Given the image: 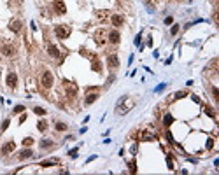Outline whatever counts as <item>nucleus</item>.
Returning a JSON list of instances; mask_svg holds the SVG:
<instances>
[{
	"label": "nucleus",
	"mask_w": 219,
	"mask_h": 175,
	"mask_svg": "<svg viewBox=\"0 0 219 175\" xmlns=\"http://www.w3.org/2000/svg\"><path fill=\"white\" fill-rule=\"evenodd\" d=\"M135 105V102L130 98V96H123L119 102H118V105H116V112L121 114V116H125L126 112H130V109Z\"/></svg>",
	"instance_id": "f257e3e1"
},
{
	"label": "nucleus",
	"mask_w": 219,
	"mask_h": 175,
	"mask_svg": "<svg viewBox=\"0 0 219 175\" xmlns=\"http://www.w3.org/2000/svg\"><path fill=\"white\" fill-rule=\"evenodd\" d=\"M54 33H56L58 39H67L68 35H70V26H67V25H58L56 28H54Z\"/></svg>",
	"instance_id": "f03ea898"
},
{
	"label": "nucleus",
	"mask_w": 219,
	"mask_h": 175,
	"mask_svg": "<svg viewBox=\"0 0 219 175\" xmlns=\"http://www.w3.org/2000/svg\"><path fill=\"white\" fill-rule=\"evenodd\" d=\"M63 88H65V91H67V95L70 96V98L77 95V86H75L74 82H70V81H63Z\"/></svg>",
	"instance_id": "7ed1b4c3"
},
{
	"label": "nucleus",
	"mask_w": 219,
	"mask_h": 175,
	"mask_svg": "<svg viewBox=\"0 0 219 175\" xmlns=\"http://www.w3.org/2000/svg\"><path fill=\"white\" fill-rule=\"evenodd\" d=\"M53 81H54V79H53V74H51L49 70H46L44 74H42V79H40V82H42V86H44V88H47V90H49V88L53 86Z\"/></svg>",
	"instance_id": "20e7f679"
},
{
	"label": "nucleus",
	"mask_w": 219,
	"mask_h": 175,
	"mask_svg": "<svg viewBox=\"0 0 219 175\" xmlns=\"http://www.w3.org/2000/svg\"><path fill=\"white\" fill-rule=\"evenodd\" d=\"M2 53L5 56H14L16 54V47L12 46L11 42H5V44H2Z\"/></svg>",
	"instance_id": "39448f33"
},
{
	"label": "nucleus",
	"mask_w": 219,
	"mask_h": 175,
	"mask_svg": "<svg viewBox=\"0 0 219 175\" xmlns=\"http://www.w3.org/2000/svg\"><path fill=\"white\" fill-rule=\"evenodd\" d=\"M9 28H11V32H14V33H21V28H23L21 19H12L9 23Z\"/></svg>",
	"instance_id": "423d86ee"
},
{
	"label": "nucleus",
	"mask_w": 219,
	"mask_h": 175,
	"mask_svg": "<svg viewBox=\"0 0 219 175\" xmlns=\"http://www.w3.org/2000/svg\"><path fill=\"white\" fill-rule=\"evenodd\" d=\"M107 65L111 67V68H118V67H119V58H118V54H109V56H107Z\"/></svg>",
	"instance_id": "0eeeda50"
},
{
	"label": "nucleus",
	"mask_w": 219,
	"mask_h": 175,
	"mask_svg": "<svg viewBox=\"0 0 219 175\" xmlns=\"http://www.w3.org/2000/svg\"><path fill=\"white\" fill-rule=\"evenodd\" d=\"M54 12L56 14H65L67 12V7H65V4H63V0H54Z\"/></svg>",
	"instance_id": "6e6552de"
},
{
	"label": "nucleus",
	"mask_w": 219,
	"mask_h": 175,
	"mask_svg": "<svg viewBox=\"0 0 219 175\" xmlns=\"http://www.w3.org/2000/svg\"><path fill=\"white\" fill-rule=\"evenodd\" d=\"M16 82H18V75L14 72H9L7 74V86L9 88H16Z\"/></svg>",
	"instance_id": "1a4fd4ad"
},
{
	"label": "nucleus",
	"mask_w": 219,
	"mask_h": 175,
	"mask_svg": "<svg viewBox=\"0 0 219 175\" xmlns=\"http://www.w3.org/2000/svg\"><path fill=\"white\" fill-rule=\"evenodd\" d=\"M140 140L151 142V140H156V137H154V133H153V131H149V130H144L142 133H140Z\"/></svg>",
	"instance_id": "9d476101"
},
{
	"label": "nucleus",
	"mask_w": 219,
	"mask_h": 175,
	"mask_svg": "<svg viewBox=\"0 0 219 175\" xmlns=\"http://www.w3.org/2000/svg\"><path fill=\"white\" fill-rule=\"evenodd\" d=\"M119 40H121V35H119L118 30H112L111 33H109V42H111V44H118Z\"/></svg>",
	"instance_id": "9b49d317"
},
{
	"label": "nucleus",
	"mask_w": 219,
	"mask_h": 175,
	"mask_svg": "<svg viewBox=\"0 0 219 175\" xmlns=\"http://www.w3.org/2000/svg\"><path fill=\"white\" fill-rule=\"evenodd\" d=\"M91 67H93V70L95 72H102V65H100V61H98V58L97 56H91Z\"/></svg>",
	"instance_id": "f8f14e48"
},
{
	"label": "nucleus",
	"mask_w": 219,
	"mask_h": 175,
	"mask_svg": "<svg viewBox=\"0 0 219 175\" xmlns=\"http://www.w3.org/2000/svg\"><path fill=\"white\" fill-rule=\"evenodd\" d=\"M47 53H49L51 56H54V58L60 56V51H58V47L54 46V44H47Z\"/></svg>",
	"instance_id": "ddd939ff"
},
{
	"label": "nucleus",
	"mask_w": 219,
	"mask_h": 175,
	"mask_svg": "<svg viewBox=\"0 0 219 175\" xmlns=\"http://www.w3.org/2000/svg\"><path fill=\"white\" fill-rule=\"evenodd\" d=\"M97 98H98V93H97V91H95V93H88V95H86V100H84V104H86V105H91Z\"/></svg>",
	"instance_id": "4468645a"
},
{
	"label": "nucleus",
	"mask_w": 219,
	"mask_h": 175,
	"mask_svg": "<svg viewBox=\"0 0 219 175\" xmlns=\"http://www.w3.org/2000/svg\"><path fill=\"white\" fill-rule=\"evenodd\" d=\"M14 147H16V145H14V142H7V144L4 145L2 152H4V154H9V152H12V151H14Z\"/></svg>",
	"instance_id": "2eb2a0df"
},
{
	"label": "nucleus",
	"mask_w": 219,
	"mask_h": 175,
	"mask_svg": "<svg viewBox=\"0 0 219 175\" xmlns=\"http://www.w3.org/2000/svg\"><path fill=\"white\" fill-rule=\"evenodd\" d=\"M112 25L114 26H121L123 25V16H121V14H114V16H112Z\"/></svg>",
	"instance_id": "dca6fc26"
},
{
	"label": "nucleus",
	"mask_w": 219,
	"mask_h": 175,
	"mask_svg": "<svg viewBox=\"0 0 219 175\" xmlns=\"http://www.w3.org/2000/svg\"><path fill=\"white\" fill-rule=\"evenodd\" d=\"M33 156V152L30 151V149H25V151H21V154L18 156L19 159H28V158H32Z\"/></svg>",
	"instance_id": "f3484780"
},
{
	"label": "nucleus",
	"mask_w": 219,
	"mask_h": 175,
	"mask_svg": "<svg viewBox=\"0 0 219 175\" xmlns=\"http://www.w3.org/2000/svg\"><path fill=\"white\" fill-rule=\"evenodd\" d=\"M103 37H105V32L103 30H98L97 33H95V40H97L98 44H103Z\"/></svg>",
	"instance_id": "a211bd4d"
},
{
	"label": "nucleus",
	"mask_w": 219,
	"mask_h": 175,
	"mask_svg": "<svg viewBox=\"0 0 219 175\" xmlns=\"http://www.w3.org/2000/svg\"><path fill=\"white\" fill-rule=\"evenodd\" d=\"M58 163H60L58 159H46V161L40 163V166H53V165H58Z\"/></svg>",
	"instance_id": "6ab92c4d"
},
{
	"label": "nucleus",
	"mask_w": 219,
	"mask_h": 175,
	"mask_svg": "<svg viewBox=\"0 0 219 175\" xmlns=\"http://www.w3.org/2000/svg\"><path fill=\"white\" fill-rule=\"evenodd\" d=\"M172 121H174V118H172L170 114H167L165 118H163V123H165V126H170V124H172Z\"/></svg>",
	"instance_id": "aec40b11"
},
{
	"label": "nucleus",
	"mask_w": 219,
	"mask_h": 175,
	"mask_svg": "<svg viewBox=\"0 0 219 175\" xmlns=\"http://www.w3.org/2000/svg\"><path fill=\"white\" fill-rule=\"evenodd\" d=\"M40 147H42V149H49V147H53V142H49V140H42V142H40Z\"/></svg>",
	"instance_id": "412c9836"
},
{
	"label": "nucleus",
	"mask_w": 219,
	"mask_h": 175,
	"mask_svg": "<svg viewBox=\"0 0 219 175\" xmlns=\"http://www.w3.org/2000/svg\"><path fill=\"white\" fill-rule=\"evenodd\" d=\"M37 128H39V131H46V128H47V123H46V121H40V123L37 124Z\"/></svg>",
	"instance_id": "4be33fe9"
},
{
	"label": "nucleus",
	"mask_w": 219,
	"mask_h": 175,
	"mask_svg": "<svg viewBox=\"0 0 219 175\" xmlns=\"http://www.w3.org/2000/svg\"><path fill=\"white\" fill-rule=\"evenodd\" d=\"M33 112H35L37 116H44V114H46V110H44L42 107H33Z\"/></svg>",
	"instance_id": "5701e85b"
},
{
	"label": "nucleus",
	"mask_w": 219,
	"mask_h": 175,
	"mask_svg": "<svg viewBox=\"0 0 219 175\" xmlns=\"http://www.w3.org/2000/svg\"><path fill=\"white\" fill-rule=\"evenodd\" d=\"M32 144H33V138H30V137H26V138L23 140V145H25V147H30Z\"/></svg>",
	"instance_id": "b1692460"
},
{
	"label": "nucleus",
	"mask_w": 219,
	"mask_h": 175,
	"mask_svg": "<svg viewBox=\"0 0 219 175\" xmlns=\"http://www.w3.org/2000/svg\"><path fill=\"white\" fill-rule=\"evenodd\" d=\"M205 112H207V116H210V118H216V114H214V110L209 107V105H205Z\"/></svg>",
	"instance_id": "393cba45"
},
{
	"label": "nucleus",
	"mask_w": 219,
	"mask_h": 175,
	"mask_svg": "<svg viewBox=\"0 0 219 175\" xmlns=\"http://www.w3.org/2000/svg\"><path fill=\"white\" fill-rule=\"evenodd\" d=\"M56 130H58V131H65V130H67V124H65V123H58V124H56Z\"/></svg>",
	"instance_id": "a878e982"
},
{
	"label": "nucleus",
	"mask_w": 219,
	"mask_h": 175,
	"mask_svg": "<svg viewBox=\"0 0 219 175\" xmlns=\"http://www.w3.org/2000/svg\"><path fill=\"white\" fill-rule=\"evenodd\" d=\"M188 95V91H177L175 95H174V98H182V96H186Z\"/></svg>",
	"instance_id": "bb28decb"
},
{
	"label": "nucleus",
	"mask_w": 219,
	"mask_h": 175,
	"mask_svg": "<svg viewBox=\"0 0 219 175\" xmlns=\"http://www.w3.org/2000/svg\"><path fill=\"white\" fill-rule=\"evenodd\" d=\"M14 112H16V114L25 112V105H16V107H14Z\"/></svg>",
	"instance_id": "cd10ccee"
},
{
	"label": "nucleus",
	"mask_w": 219,
	"mask_h": 175,
	"mask_svg": "<svg viewBox=\"0 0 219 175\" xmlns=\"http://www.w3.org/2000/svg\"><path fill=\"white\" fill-rule=\"evenodd\" d=\"M128 168H130V172H132V173H135V172H137V165H135L133 161H132V163H128Z\"/></svg>",
	"instance_id": "c85d7f7f"
},
{
	"label": "nucleus",
	"mask_w": 219,
	"mask_h": 175,
	"mask_svg": "<svg viewBox=\"0 0 219 175\" xmlns=\"http://www.w3.org/2000/svg\"><path fill=\"white\" fill-rule=\"evenodd\" d=\"M212 95H214V100L219 102V91H217V88H214V90H212Z\"/></svg>",
	"instance_id": "c756f323"
},
{
	"label": "nucleus",
	"mask_w": 219,
	"mask_h": 175,
	"mask_svg": "<svg viewBox=\"0 0 219 175\" xmlns=\"http://www.w3.org/2000/svg\"><path fill=\"white\" fill-rule=\"evenodd\" d=\"M107 14H109L107 11H98V18H100V19H103V18H107Z\"/></svg>",
	"instance_id": "7c9ffc66"
},
{
	"label": "nucleus",
	"mask_w": 219,
	"mask_h": 175,
	"mask_svg": "<svg viewBox=\"0 0 219 175\" xmlns=\"http://www.w3.org/2000/svg\"><path fill=\"white\" fill-rule=\"evenodd\" d=\"M9 5L11 7H18L19 5V0H9Z\"/></svg>",
	"instance_id": "2f4dec72"
},
{
	"label": "nucleus",
	"mask_w": 219,
	"mask_h": 175,
	"mask_svg": "<svg viewBox=\"0 0 219 175\" xmlns=\"http://www.w3.org/2000/svg\"><path fill=\"white\" fill-rule=\"evenodd\" d=\"M177 32H179V26H177V25H174V26H172V30H170V33H172V35H175Z\"/></svg>",
	"instance_id": "473e14b6"
},
{
	"label": "nucleus",
	"mask_w": 219,
	"mask_h": 175,
	"mask_svg": "<svg viewBox=\"0 0 219 175\" xmlns=\"http://www.w3.org/2000/svg\"><path fill=\"white\" fill-rule=\"evenodd\" d=\"M68 154H70V158H75V156H77V147H75V149H72Z\"/></svg>",
	"instance_id": "72a5a7b5"
},
{
	"label": "nucleus",
	"mask_w": 219,
	"mask_h": 175,
	"mask_svg": "<svg viewBox=\"0 0 219 175\" xmlns=\"http://www.w3.org/2000/svg\"><path fill=\"white\" fill-rule=\"evenodd\" d=\"M167 138H168V142H172V144H174V137H172L170 131H167Z\"/></svg>",
	"instance_id": "f704fd0d"
},
{
	"label": "nucleus",
	"mask_w": 219,
	"mask_h": 175,
	"mask_svg": "<svg viewBox=\"0 0 219 175\" xmlns=\"http://www.w3.org/2000/svg\"><path fill=\"white\" fill-rule=\"evenodd\" d=\"M7 126H9V119H5V121L2 123V130H7Z\"/></svg>",
	"instance_id": "c9c22d12"
},
{
	"label": "nucleus",
	"mask_w": 219,
	"mask_h": 175,
	"mask_svg": "<svg viewBox=\"0 0 219 175\" xmlns=\"http://www.w3.org/2000/svg\"><path fill=\"white\" fill-rule=\"evenodd\" d=\"M212 145H214V142H212V138H209V142H207V149H212Z\"/></svg>",
	"instance_id": "e433bc0d"
},
{
	"label": "nucleus",
	"mask_w": 219,
	"mask_h": 175,
	"mask_svg": "<svg viewBox=\"0 0 219 175\" xmlns=\"http://www.w3.org/2000/svg\"><path fill=\"white\" fill-rule=\"evenodd\" d=\"M165 23H167V25H172V18H170V16H168V18H165Z\"/></svg>",
	"instance_id": "4c0bfd02"
}]
</instances>
